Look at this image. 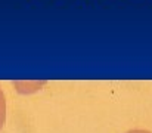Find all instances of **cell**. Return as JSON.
I'll list each match as a JSON object with an SVG mask.
<instances>
[{
    "label": "cell",
    "instance_id": "obj_1",
    "mask_svg": "<svg viewBox=\"0 0 152 133\" xmlns=\"http://www.w3.org/2000/svg\"><path fill=\"white\" fill-rule=\"evenodd\" d=\"M12 85H13V87H16L19 93L30 95V93L40 90L46 85V82L45 80H18V82H13Z\"/></svg>",
    "mask_w": 152,
    "mask_h": 133
},
{
    "label": "cell",
    "instance_id": "obj_2",
    "mask_svg": "<svg viewBox=\"0 0 152 133\" xmlns=\"http://www.w3.org/2000/svg\"><path fill=\"white\" fill-rule=\"evenodd\" d=\"M6 123V96L0 87V130L3 129Z\"/></svg>",
    "mask_w": 152,
    "mask_h": 133
},
{
    "label": "cell",
    "instance_id": "obj_3",
    "mask_svg": "<svg viewBox=\"0 0 152 133\" xmlns=\"http://www.w3.org/2000/svg\"><path fill=\"white\" fill-rule=\"evenodd\" d=\"M126 133H152L151 130H146V129H132Z\"/></svg>",
    "mask_w": 152,
    "mask_h": 133
}]
</instances>
